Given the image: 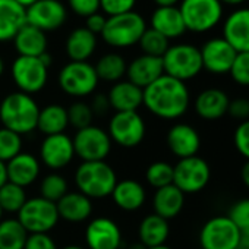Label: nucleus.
<instances>
[{"label":"nucleus","mask_w":249,"mask_h":249,"mask_svg":"<svg viewBox=\"0 0 249 249\" xmlns=\"http://www.w3.org/2000/svg\"><path fill=\"white\" fill-rule=\"evenodd\" d=\"M89 107L94 113V116H104L110 110L107 94H95L92 97V101L89 103Z\"/></svg>","instance_id":"8fccbe9b"},{"label":"nucleus","mask_w":249,"mask_h":249,"mask_svg":"<svg viewBox=\"0 0 249 249\" xmlns=\"http://www.w3.org/2000/svg\"><path fill=\"white\" fill-rule=\"evenodd\" d=\"M240 180L249 189V160H246L240 167Z\"/></svg>","instance_id":"3c124183"},{"label":"nucleus","mask_w":249,"mask_h":249,"mask_svg":"<svg viewBox=\"0 0 249 249\" xmlns=\"http://www.w3.org/2000/svg\"><path fill=\"white\" fill-rule=\"evenodd\" d=\"M27 199V191L22 186L6 182L0 188V208H2L3 214H18Z\"/></svg>","instance_id":"f704fd0d"},{"label":"nucleus","mask_w":249,"mask_h":249,"mask_svg":"<svg viewBox=\"0 0 249 249\" xmlns=\"http://www.w3.org/2000/svg\"><path fill=\"white\" fill-rule=\"evenodd\" d=\"M72 142L75 157L82 161H106L113 145L107 131L95 124L76 131Z\"/></svg>","instance_id":"ddd939ff"},{"label":"nucleus","mask_w":249,"mask_h":249,"mask_svg":"<svg viewBox=\"0 0 249 249\" xmlns=\"http://www.w3.org/2000/svg\"><path fill=\"white\" fill-rule=\"evenodd\" d=\"M142 106L159 119L176 120L189 110L191 92L186 82L164 73L142 89Z\"/></svg>","instance_id":"f257e3e1"},{"label":"nucleus","mask_w":249,"mask_h":249,"mask_svg":"<svg viewBox=\"0 0 249 249\" xmlns=\"http://www.w3.org/2000/svg\"><path fill=\"white\" fill-rule=\"evenodd\" d=\"M240 231L229 215L208 218L199 230L201 249H239Z\"/></svg>","instance_id":"f8f14e48"},{"label":"nucleus","mask_w":249,"mask_h":249,"mask_svg":"<svg viewBox=\"0 0 249 249\" xmlns=\"http://www.w3.org/2000/svg\"><path fill=\"white\" fill-rule=\"evenodd\" d=\"M15 2L18 3V5H21L22 8H30L31 5H34L36 2H37V0H15Z\"/></svg>","instance_id":"4d7b16f0"},{"label":"nucleus","mask_w":249,"mask_h":249,"mask_svg":"<svg viewBox=\"0 0 249 249\" xmlns=\"http://www.w3.org/2000/svg\"><path fill=\"white\" fill-rule=\"evenodd\" d=\"M60 249H87L84 246H79V245H68V246H63Z\"/></svg>","instance_id":"052dcab7"},{"label":"nucleus","mask_w":249,"mask_h":249,"mask_svg":"<svg viewBox=\"0 0 249 249\" xmlns=\"http://www.w3.org/2000/svg\"><path fill=\"white\" fill-rule=\"evenodd\" d=\"M220 2L223 3V6L224 5H227V6H242L246 0H220Z\"/></svg>","instance_id":"6e6d98bb"},{"label":"nucleus","mask_w":249,"mask_h":249,"mask_svg":"<svg viewBox=\"0 0 249 249\" xmlns=\"http://www.w3.org/2000/svg\"><path fill=\"white\" fill-rule=\"evenodd\" d=\"M22 137L6 129L0 128V161L8 163L19 153H22Z\"/></svg>","instance_id":"58836bf2"},{"label":"nucleus","mask_w":249,"mask_h":249,"mask_svg":"<svg viewBox=\"0 0 249 249\" xmlns=\"http://www.w3.org/2000/svg\"><path fill=\"white\" fill-rule=\"evenodd\" d=\"M59 217L68 223L87 221L94 210L92 199L78 191L68 192L59 202H56Z\"/></svg>","instance_id":"bb28decb"},{"label":"nucleus","mask_w":249,"mask_h":249,"mask_svg":"<svg viewBox=\"0 0 249 249\" xmlns=\"http://www.w3.org/2000/svg\"><path fill=\"white\" fill-rule=\"evenodd\" d=\"M68 126H69L68 110L62 104L52 103V104H47L43 108H40L37 129L44 137L65 134Z\"/></svg>","instance_id":"2f4dec72"},{"label":"nucleus","mask_w":249,"mask_h":249,"mask_svg":"<svg viewBox=\"0 0 249 249\" xmlns=\"http://www.w3.org/2000/svg\"><path fill=\"white\" fill-rule=\"evenodd\" d=\"M164 75L161 57H154L148 54H140L128 63L126 78L129 82L135 84L140 88H147L150 84L157 81Z\"/></svg>","instance_id":"412c9836"},{"label":"nucleus","mask_w":249,"mask_h":249,"mask_svg":"<svg viewBox=\"0 0 249 249\" xmlns=\"http://www.w3.org/2000/svg\"><path fill=\"white\" fill-rule=\"evenodd\" d=\"M178 8L186 31L195 34L214 30L224 17V6L220 0H180Z\"/></svg>","instance_id":"423d86ee"},{"label":"nucleus","mask_w":249,"mask_h":249,"mask_svg":"<svg viewBox=\"0 0 249 249\" xmlns=\"http://www.w3.org/2000/svg\"><path fill=\"white\" fill-rule=\"evenodd\" d=\"M221 37L237 53L249 52V8H236L223 19Z\"/></svg>","instance_id":"6ab92c4d"},{"label":"nucleus","mask_w":249,"mask_h":249,"mask_svg":"<svg viewBox=\"0 0 249 249\" xmlns=\"http://www.w3.org/2000/svg\"><path fill=\"white\" fill-rule=\"evenodd\" d=\"M137 0H100V12L108 17L128 14L135 9Z\"/></svg>","instance_id":"37998d69"},{"label":"nucleus","mask_w":249,"mask_h":249,"mask_svg":"<svg viewBox=\"0 0 249 249\" xmlns=\"http://www.w3.org/2000/svg\"><path fill=\"white\" fill-rule=\"evenodd\" d=\"M229 75L239 87H249V52L237 53Z\"/></svg>","instance_id":"a19ab883"},{"label":"nucleus","mask_w":249,"mask_h":249,"mask_svg":"<svg viewBox=\"0 0 249 249\" xmlns=\"http://www.w3.org/2000/svg\"><path fill=\"white\" fill-rule=\"evenodd\" d=\"M230 97L221 88H205L202 89L194 101L195 113L208 122H214L227 114Z\"/></svg>","instance_id":"aec40b11"},{"label":"nucleus","mask_w":249,"mask_h":249,"mask_svg":"<svg viewBox=\"0 0 249 249\" xmlns=\"http://www.w3.org/2000/svg\"><path fill=\"white\" fill-rule=\"evenodd\" d=\"M75 159L72 138L68 134L44 137L40 145V163L52 172L68 167Z\"/></svg>","instance_id":"2eb2a0df"},{"label":"nucleus","mask_w":249,"mask_h":249,"mask_svg":"<svg viewBox=\"0 0 249 249\" xmlns=\"http://www.w3.org/2000/svg\"><path fill=\"white\" fill-rule=\"evenodd\" d=\"M8 182V172H6V163L0 161V188Z\"/></svg>","instance_id":"864d4df0"},{"label":"nucleus","mask_w":249,"mask_h":249,"mask_svg":"<svg viewBox=\"0 0 249 249\" xmlns=\"http://www.w3.org/2000/svg\"><path fill=\"white\" fill-rule=\"evenodd\" d=\"M106 21H107V17L101 12H95L89 17L85 18V28L88 31H91L92 34L95 36H100L104 30V25H106Z\"/></svg>","instance_id":"09e8293b"},{"label":"nucleus","mask_w":249,"mask_h":249,"mask_svg":"<svg viewBox=\"0 0 249 249\" xmlns=\"http://www.w3.org/2000/svg\"><path fill=\"white\" fill-rule=\"evenodd\" d=\"M98 36L85 27H78L69 33L65 41V52L71 62H88L97 50Z\"/></svg>","instance_id":"a878e982"},{"label":"nucleus","mask_w":249,"mask_h":249,"mask_svg":"<svg viewBox=\"0 0 249 249\" xmlns=\"http://www.w3.org/2000/svg\"><path fill=\"white\" fill-rule=\"evenodd\" d=\"M111 142L123 148H135L145 140L147 124L138 111H116L107 126Z\"/></svg>","instance_id":"6e6552de"},{"label":"nucleus","mask_w":249,"mask_h":249,"mask_svg":"<svg viewBox=\"0 0 249 249\" xmlns=\"http://www.w3.org/2000/svg\"><path fill=\"white\" fill-rule=\"evenodd\" d=\"M128 249H148V248H145L141 242H135L131 246H128Z\"/></svg>","instance_id":"13d9d810"},{"label":"nucleus","mask_w":249,"mask_h":249,"mask_svg":"<svg viewBox=\"0 0 249 249\" xmlns=\"http://www.w3.org/2000/svg\"><path fill=\"white\" fill-rule=\"evenodd\" d=\"M110 108L116 111H138L142 106V88L126 81H119L111 85L107 92Z\"/></svg>","instance_id":"393cba45"},{"label":"nucleus","mask_w":249,"mask_h":249,"mask_svg":"<svg viewBox=\"0 0 249 249\" xmlns=\"http://www.w3.org/2000/svg\"><path fill=\"white\" fill-rule=\"evenodd\" d=\"M17 218L28 234L49 233L60 220L56 204L44 199L43 196L28 198L17 214Z\"/></svg>","instance_id":"1a4fd4ad"},{"label":"nucleus","mask_w":249,"mask_h":249,"mask_svg":"<svg viewBox=\"0 0 249 249\" xmlns=\"http://www.w3.org/2000/svg\"><path fill=\"white\" fill-rule=\"evenodd\" d=\"M69 192V185L65 176L57 172H52L46 175L40 182V196L47 201L59 202Z\"/></svg>","instance_id":"c9c22d12"},{"label":"nucleus","mask_w":249,"mask_h":249,"mask_svg":"<svg viewBox=\"0 0 249 249\" xmlns=\"http://www.w3.org/2000/svg\"><path fill=\"white\" fill-rule=\"evenodd\" d=\"M166 144L170 153L180 159L198 156L201 148V137L198 131L189 123L178 122L172 124L166 135Z\"/></svg>","instance_id":"a211bd4d"},{"label":"nucleus","mask_w":249,"mask_h":249,"mask_svg":"<svg viewBox=\"0 0 249 249\" xmlns=\"http://www.w3.org/2000/svg\"><path fill=\"white\" fill-rule=\"evenodd\" d=\"M2 218H3V211H2V208H0V221H2Z\"/></svg>","instance_id":"e2e57ef3"},{"label":"nucleus","mask_w":249,"mask_h":249,"mask_svg":"<svg viewBox=\"0 0 249 249\" xmlns=\"http://www.w3.org/2000/svg\"><path fill=\"white\" fill-rule=\"evenodd\" d=\"M14 46L18 56L40 57L47 52L49 40L47 34L30 24H25L14 37Z\"/></svg>","instance_id":"cd10ccee"},{"label":"nucleus","mask_w":249,"mask_h":249,"mask_svg":"<svg viewBox=\"0 0 249 249\" xmlns=\"http://www.w3.org/2000/svg\"><path fill=\"white\" fill-rule=\"evenodd\" d=\"M126 68L128 63L124 60V57L114 52L103 54L94 65L98 79L111 84H116L122 81L123 76H126Z\"/></svg>","instance_id":"473e14b6"},{"label":"nucleus","mask_w":249,"mask_h":249,"mask_svg":"<svg viewBox=\"0 0 249 249\" xmlns=\"http://www.w3.org/2000/svg\"><path fill=\"white\" fill-rule=\"evenodd\" d=\"M5 69H6L5 60H3V57H2V56H0V78L3 76V73H5Z\"/></svg>","instance_id":"bf43d9fd"},{"label":"nucleus","mask_w":249,"mask_h":249,"mask_svg":"<svg viewBox=\"0 0 249 249\" xmlns=\"http://www.w3.org/2000/svg\"><path fill=\"white\" fill-rule=\"evenodd\" d=\"M150 28L160 33L167 40L180 38L186 33V27L178 6L156 8L150 17Z\"/></svg>","instance_id":"b1692460"},{"label":"nucleus","mask_w":249,"mask_h":249,"mask_svg":"<svg viewBox=\"0 0 249 249\" xmlns=\"http://www.w3.org/2000/svg\"><path fill=\"white\" fill-rule=\"evenodd\" d=\"M11 76L18 91L34 95L47 85L49 68L40 57L18 56L11 65Z\"/></svg>","instance_id":"9b49d317"},{"label":"nucleus","mask_w":249,"mask_h":249,"mask_svg":"<svg viewBox=\"0 0 249 249\" xmlns=\"http://www.w3.org/2000/svg\"><path fill=\"white\" fill-rule=\"evenodd\" d=\"M116 183L117 175L106 161H82L75 170L76 189L89 199L110 196Z\"/></svg>","instance_id":"7ed1b4c3"},{"label":"nucleus","mask_w":249,"mask_h":249,"mask_svg":"<svg viewBox=\"0 0 249 249\" xmlns=\"http://www.w3.org/2000/svg\"><path fill=\"white\" fill-rule=\"evenodd\" d=\"M66 110H68L69 126H73L76 131L92 124L94 113L89 107V103H85L82 100H76Z\"/></svg>","instance_id":"ea45409f"},{"label":"nucleus","mask_w":249,"mask_h":249,"mask_svg":"<svg viewBox=\"0 0 249 249\" xmlns=\"http://www.w3.org/2000/svg\"><path fill=\"white\" fill-rule=\"evenodd\" d=\"M122 242V230L110 217H95L85 227L87 249H120Z\"/></svg>","instance_id":"f3484780"},{"label":"nucleus","mask_w":249,"mask_h":249,"mask_svg":"<svg viewBox=\"0 0 249 249\" xmlns=\"http://www.w3.org/2000/svg\"><path fill=\"white\" fill-rule=\"evenodd\" d=\"M138 46H140L142 54H148V56H154V57H163V54L170 47V40H167L164 36H161L160 33H157L148 27L145 30V33L142 34Z\"/></svg>","instance_id":"e433bc0d"},{"label":"nucleus","mask_w":249,"mask_h":249,"mask_svg":"<svg viewBox=\"0 0 249 249\" xmlns=\"http://www.w3.org/2000/svg\"><path fill=\"white\" fill-rule=\"evenodd\" d=\"M211 180V167L199 156L180 159L173 166V185L186 194H198Z\"/></svg>","instance_id":"9d476101"},{"label":"nucleus","mask_w":249,"mask_h":249,"mask_svg":"<svg viewBox=\"0 0 249 249\" xmlns=\"http://www.w3.org/2000/svg\"><path fill=\"white\" fill-rule=\"evenodd\" d=\"M227 215L239 230L249 229V198H242L236 201L230 207Z\"/></svg>","instance_id":"79ce46f5"},{"label":"nucleus","mask_w":249,"mask_h":249,"mask_svg":"<svg viewBox=\"0 0 249 249\" xmlns=\"http://www.w3.org/2000/svg\"><path fill=\"white\" fill-rule=\"evenodd\" d=\"M28 233L18 218H2L0 221V249H24Z\"/></svg>","instance_id":"72a5a7b5"},{"label":"nucleus","mask_w":249,"mask_h":249,"mask_svg":"<svg viewBox=\"0 0 249 249\" xmlns=\"http://www.w3.org/2000/svg\"><path fill=\"white\" fill-rule=\"evenodd\" d=\"M169 234H170L169 220L154 213L145 215L138 226V239H140L138 242H141L145 248L166 245Z\"/></svg>","instance_id":"7c9ffc66"},{"label":"nucleus","mask_w":249,"mask_h":249,"mask_svg":"<svg viewBox=\"0 0 249 249\" xmlns=\"http://www.w3.org/2000/svg\"><path fill=\"white\" fill-rule=\"evenodd\" d=\"M233 142L236 151L245 159L249 160V119L240 122L233 134Z\"/></svg>","instance_id":"c03bdc74"},{"label":"nucleus","mask_w":249,"mask_h":249,"mask_svg":"<svg viewBox=\"0 0 249 249\" xmlns=\"http://www.w3.org/2000/svg\"><path fill=\"white\" fill-rule=\"evenodd\" d=\"M68 9L81 18H87L95 12H100V0H66Z\"/></svg>","instance_id":"a18cd8bd"},{"label":"nucleus","mask_w":249,"mask_h":249,"mask_svg":"<svg viewBox=\"0 0 249 249\" xmlns=\"http://www.w3.org/2000/svg\"><path fill=\"white\" fill-rule=\"evenodd\" d=\"M113 204L123 211H138L147 201V191L144 185L135 179L117 180L111 192Z\"/></svg>","instance_id":"5701e85b"},{"label":"nucleus","mask_w":249,"mask_h":249,"mask_svg":"<svg viewBox=\"0 0 249 249\" xmlns=\"http://www.w3.org/2000/svg\"><path fill=\"white\" fill-rule=\"evenodd\" d=\"M153 2L157 5V8H163V6H178V3H180V0H153Z\"/></svg>","instance_id":"5fc2aeb1"},{"label":"nucleus","mask_w":249,"mask_h":249,"mask_svg":"<svg viewBox=\"0 0 249 249\" xmlns=\"http://www.w3.org/2000/svg\"><path fill=\"white\" fill-rule=\"evenodd\" d=\"M98 76L94 65L89 62H68L57 75L60 89L73 98H85L92 95L98 87Z\"/></svg>","instance_id":"0eeeda50"},{"label":"nucleus","mask_w":249,"mask_h":249,"mask_svg":"<svg viewBox=\"0 0 249 249\" xmlns=\"http://www.w3.org/2000/svg\"><path fill=\"white\" fill-rule=\"evenodd\" d=\"M6 172L8 182H12L22 188H28L38 179L41 163L34 154L22 151L6 163Z\"/></svg>","instance_id":"4be33fe9"},{"label":"nucleus","mask_w":249,"mask_h":249,"mask_svg":"<svg viewBox=\"0 0 249 249\" xmlns=\"http://www.w3.org/2000/svg\"><path fill=\"white\" fill-rule=\"evenodd\" d=\"M145 179L154 189L164 188L173 183V166L167 161H154L145 170Z\"/></svg>","instance_id":"4c0bfd02"},{"label":"nucleus","mask_w":249,"mask_h":249,"mask_svg":"<svg viewBox=\"0 0 249 249\" xmlns=\"http://www.w3.org/2000/svg\"><path fill=\"white\" fill-rule=\"evenodd\" d=\"M147 28L148 24L145 18L132 11L128 14L108 17L100 37L113 49H129L140 43Z\"/></svg>","instance_id":"20e7f679"},{"label":"nucleus","mask_w":249,"mask_h":249,"mask_svg":"<svg viewBox=\"0 0 249 249\" xmlns=\"http://www.w3.org/2000/svg\"><path fill=\"white\" fill-rule=\"evenodd\" d=\"M185 207V194L178 189L173 183L164 188L156 189L153 196L154 214L170 220L178 217Z\"/></svg>","instance_id":"c756f323"},{"label":"nucleus","mask_w":249,"mask_h":249,"mask_svg":"<svg viewBox=\"0 0 249 249\" xmlns=\"http://www.w3.org/2000/svg\"><path fill=\"white\" fill-rule=\"evenodd\" d=\"M40 106L30 94L14 91L0 100L2 126L24 137L37 131Z\"/></svg>","instance_id":"f03ea898"},{"label":"nucleus","mask_w":249,"mask_h":249,"mask_svg":"<svg viewBox=\"0 0 249 249\" xmlns=\"http://www.w3.org/2000/svg\"><path fill=\"white\" fill-rule=\"evenodd\" d=\"M227 114L231 119L237 120L239 123L248 120L249 119V98L237 97V98L230 100L229 108H227Z\"/></svg>","instance_id":"49530a36"},{"label":"nucleus","mask_w":249,"mask_h":249,"mask_svg":"<svg viewBox=\"0 0 249 249\" xmlns=\"http://www.w3.org/2000/svg\"><path fill=\"white\" fill-rule=\"evenodd\" d=\"M27 24L47 33L56 31L68 21V6L60 0H37L25 9Z\"/></svg>","instance_id":"4468645a"},{"label":"nucleus","mask_w":249,"mask_h":249,"mask_svg":"<svg viewBox=\"0 0 249 249\" xmlns=\"http://www.w3.org/2000/svg\"><path fill=\"white\" fill-rule=\"evenodd\" d=\"M240 236H239V249H248L249 248V229L245 230H239Z\"/></svg>","instance_id":"603ef678"},{"label":"nucleus","mask_w":249,"mask_h":249,"mask_svg":"<svg viewBox=\"0 0 249 249\" xmlns=\"http://www.w3.org/2000/svg\"><path fill=\"white\" fill-rule=\"evenodd\" d=\"M248 249H249V248H248Z\"/></svg>","instance_id":"0e129e2a"},{"label":"nucleus","mask_w":249,"mask_h":249,"mask_svg":"<svg viewBox=\"0 0 249 249\" xmlns=\"http://www.w3.org/2000/svg\"><path fill=\"white\" fill-rule=\"evenodd\" d=\"M148 249H172V248L167 245H160V246H154V248H148Z\"/></svg>","instance_id":"680f3d73"},{"label":"nucleus","mask_w":249,"mask_h":249,"mask_svg":"<svg viewBox=\"0 0 249 249\" xmlns=\"http://www.w3.org/2000/svg\"><path fill=\"white\" fill-rule=\"evenodd\" d=\"M161 60L164 73L182 82L196 78L204 71L199 47L189 43L170 44Z\"/></svg>","instance_id":"39448f33"},{"label":"nucleus","mask_w":249,"mask_h":249,"mask_svg":"<svg viewBox=\"0 0 249 249\" xmlns=\"http://www.w3.org/2000/svg\"><path fill=\"white\" fill-rule=\"evenodd\" d=\"M199 52L202 59V69L211 75L229 73L237 54V52L223 37H213L207 40Z\"/></svg>","instance_id":"dca6fc26"},{"label":"nucleus","mask_w":249,"mask_h":249,"mask_svg":"<svg viewBox=\"0 0 249 249\" xmlns=\"http://www.w3.org/2000/svg\"><path fill=\"white\" fill-rule=\"evenodd\" d=\"M25 24V8L18 5L15 0H0V43L12 41Z\"/></svg>","instance_id":"c85d7f7f"},{"label":"nucleus","mask_w":249,"mask_h":249,"mask_svg":"<svg viewBox=\"0 0 249 249\" xmlns=\"http://www.w3.org/2000/svg\"><path fill=\"white\" fill-rule=\"evenodd\" d=\"M24 249H59L54 239L49 233L28 234Z\"/></svg>","instance_id":"de8ad7c7"}]
</instances>
